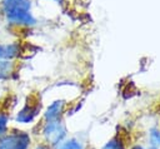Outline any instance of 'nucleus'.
I'll use <instances>...</instances> for the list:
<instances>
[{
	"label": "nucleus",
	"mask_w": 160,
	"mask_h": 149,
	"mask_svg": "<svg viewBox=\"0 0 160 149\" xmlns=\"http://www.w3.org/2000/svg\"><path fill=\"white\" fill-rule=\"evenodd\" d=\"M65 106H66L65 100H61V99L54 100L51 104L48 105V108L42 113V120L44 121H52V120L61 119V115L65 110Z\"/></svg>",
	"instance_id": "39448f33"
},
{
	"label": "nucleus",
	"mask_w": 160,
	"mask_h": 149,
	"mask_svg": "<svg viewBox=\"0 0 160 149\" xmlns=\"http://www.w3.org/2000/svg\"><path fill=\"white\" fill-rule=\"evenodd\" d=\"M150 141L152 145H160V131L158 129H152L150 133Z\"/></svg>",
	"instance_id": "f8f14e48"
},
{
	"label": "nucleus",
	"mask_w": 160,
	"mask_h": 149,
	"mask_svg": "<svg viewBox=\"0 0 160 149\" xmlns=\"http://www.w3.org/2000/svg\"><path fill=\"white\" fill-rule=\"evenodd\" d=\"M20 53L21 48L18 41L0 43V60H15Z\"/></svg>",
	"instance_id": "423d86ee"
},
{
	"label": "nucleus",
	"mask_w": 160,
	"mask_h": 149,
	"mask_svg": "<svg viewBox=\"0 0 160 149\" xmlns=\"http://www.w3.org/2000/svg\"><path fill=\"white\" fill-rule=\"evenodd\" d=\"M101 149H125V144L120 136H114Z\"/></svg>",
	"instance_id": "9d476101"
},
{
	"label": "nucleus",
	"mask_w": 160,
	"mask_h": 149,
	"mask_svg": "<svg viewBox=\"0 0 160 149\" xmlns=\"http://www.w3.org/2000/svg\"><path fill=\"white\" fill-rule=\"evenodd\" d=\"M20 1L22 0H1V4H0V13H4L5 10L15 6L16 4H19Z\"/></svg>",
	"instance_id": "9b49d317"
},
{
	"label": "nucleus",
	"mask_w": 160,
	"mask_h": 149,
	"mask_svg": "<svg viewBox=\"0 0 160 149\" xmlns=\"http://www.w3.org/2000/svg\"><path fill=\"white\" fill-rule=\"evenodd\" d=\"M40 136H41V141L49 144L54 149L66 139L68 136L66 125L61 119L52 121H44L40 126Z\"/></svg>",
	"instance_id": "f257e3e1"
},
{
	"label": "nucleus",
	"mask_w": 160,
	"mask_h": 149,
	"mask_svg": "<svg viewBox=\"0 0 160 149\" xmlns=\"http://www.w3.org/2000/svg\"><path fill=\"white\" fill-rule=\"evenodd\" d=\"M152 149H155V148H152Z\"/></svg>",
	"instance_id": "dca6fc26"
},
{
	"label": "nucleus",
	"mask_w": 160,
	"mask_h": 149,
	"mask_svg": "<svg viewBox=\"0 0 160 149\" xmlns=\"http://www.w3.org/2000/svg\"><path fill=\"white\" fill-rule=\"evenodd\" d=\"M54 149H85L82 143L76 138H66Z\"/></svg>",
	"instance_id": "1a4fd4ad"
},
{
	"label": "nucleus",
	"mask_w": 160,
	"mask_h": 149,
	"mask_svg": "<svg viewBox=\"0 0 160 149\" xmlns=\"http://www.w3.org/2000/svg\"><path fill=\"white\" fill-rule=\"evenodd\" d=\"M31 145V134L19 128H10L9 131L0 138V149H30Z\"/></svg>",
	"instance_id": "f03ea898"
},
{
	"label": "nucleus",
	"mask_w": 160,
	"mask_h": 149,
	"mask_svg": "<svg viewBox=\"0 0 160 149\" xmlns=\"http://www.w3.org/2000/svg\"><path fill=\"white\" fill-rule=\"evenodd\" d=\"M30 149H52V148H51L49 144L44 143V141H38V143L32 144Z\"/></svg>",
	"instance_id": "ddd939ff"
},
{
	"label": "nucleus",
	"mask_w": 160,
	"mask_h": 149,
	"mask_svg": "<svg viewBox=\"0 0 160 149\" xmlns=\"http://www.w3.org/2000/svg\"><path fill=\"white\" fill-rule=\"evenodd\" d=\"M132 149H141V146H139V145H136V146H134Z\"/></svg>",
	"instance_id": "4468645a"
},
{
	"label": "nucleus",
	"mask_w": 160,
	"mask_h": 149,
	"mask_svg": "<svg viewBox=\"0 0 160 149\" xmlns=\"http://www.w3.org/2000/svg\"><path fill=\"white\" fill-rule=\"evenodd\" d=\"M5 21L16 28H31L36 24V18L32 15L31 10L30 11H15L4 15Z\"/></svg>",
	"instance_id": "20e7f679"
},
{
	"label": "nucleus",
	"mask_w": 160,
	"mask_h": 149,
	"mask_svg": "<svg viewBox=\"0 0 160 149\" xmlns=\"http://www.w3.org/2000/svg\"><path fill=\"white\" fill-rule=\"evenodd\" d=\"M41 111V103L40 100H28L14 115V121L18 124H22V125H28L31 124L38 115Z\"/></svg>",
	"instance_id": "7ed1b4c3"
},
{
	"label": "nucleus",
	"mask_w": 160,
	"mask_h": 149,
	"mask_svg": "<svg viewBox=\"0 0 160 149\" xmlns=\"http://www.w3.org/2000/svg\"><path fill=\"white\" fill-rule=\"evenodd\" d=\"M10 120H11L10 113L8 110L0 108V138L2 135H5L9 131V129L11 128L10 126Z\"/></svg>",
	"instance_id": "6e6552de"
},
{
	"label": "nucleus",
	"mask_w": 160,
	"mask_h": 149,
	"mask_svg": "<svg viewBox=\"0 0 160 149\" xmlns=\"http://www.w3.org/2000/svg\"><path fill=\"white\" fill-rule=\"evenodd\" d=\"M56 1H59V0H56Z\"/></svg>",
	"instance_id": "2eb2a0df"
},
{
	"label": "nucleus",
	"mask_w": 160,
	"mask_h": 149,
	"mask_svg": "<svg viewBox=\"0 0 160 149\" xmlns=\"http://www.w3.org/2000/svg\"><path fill=\"white\" fill-rule=\"evenodd\" d=\"M16 68L18 64L15 60H0V81L11 80Z\"/></svg>",
	"instance_id": "0eeeda50"
}]
</instances>
